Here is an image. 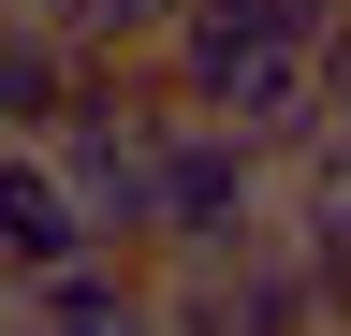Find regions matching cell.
<instances>
[{
	"label": "cell",
	"instance_id": "5b68a950",
	"mask_svg": "<svg viewBox=\"0 0 351 336\" xmlns=\"http://www.w3.org/2000/svg\"><path fill=\"white\" fill-rule=\"evenodd\" d=\"M59 336H147V307H117V322H59Z\"/></svg>",
	"mask_w": 351,
	"mask_h": 336
},
{
	"label": "cell",
	"instance_id": "6da1fadb",
	"mask_svg": "<svg viewBox=\"0 0 351 336\" xmlns=\"http://www.w3.org/2000/svg\"><path fill=\"white\" fill-rule=\"evenodd\" d=\"M147 176H161V234H147V263H234V248L263 234L278 161H263L249 132H219V117H161Z\"/></svg>",
	"mask_w": 351,
	"mask_h": 336
},
{
	"label": "cell",
	"instance_id": "7a4b0ae2",
	"mask_svg": "<svg viewBox=\"0 0 351 336\" xmlns=\"http://www.w3.org/2000/svg\"><path fill=\"white\" fill-rule=\"evenodd\" d=\"M219 336H337V292L278 248V220H263L234 263H219Z\"/></svg>",
	"mask_w": 351,
	"mask_h": 336
},
{
	"label": "cell",
	"instance_id": "277c9868",
	"mask_svg": "<svg viewBox=\"0 0 351 336\" xmlns=\"http://www.w3.org/2000/svg\"><path fill=\"white\" fill-rule=\"evenodd\" d=\"M234 15H263L278 44H337V0H234Z\"/></svg>",
	"mask_w": 351,
	"mask_h": 336
},
{
	"label": "cell",
	"instance_id": "8992f818",
	"mask_svg": "<svg viewBox=\"0 0 351 336\" xmlns=\"http://www.w3.org/2000/svg\"><path fill=\"white\" fill-rule=\"evenodd\" d=\"M0 336H29V322H15V292H0Z\"/></svg>",
	"mask_w": 351,
	"mask_h": 336
},
{
	"label": "cell",
	"instance_id": "3957f363",
	"mask_svg": "<svg viewBox=\"0 0 351 336\" xmlns=\"http://www.w3.org/2000/svg\"><path fill=\"white\" fill-rule=\"evenodd\" d=\"M59 248H103V234H88V205L59 190V161H44V146H0V292L44 278Z\"/></svg>",
	"mask_w": 351,
	"mask_h": 336
}]
</instances>
